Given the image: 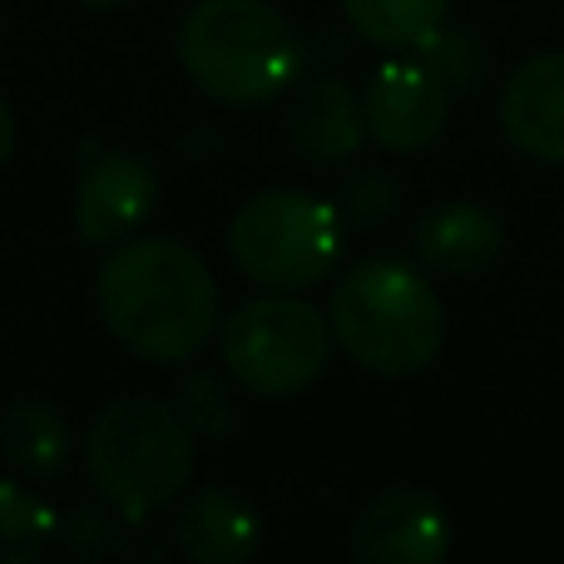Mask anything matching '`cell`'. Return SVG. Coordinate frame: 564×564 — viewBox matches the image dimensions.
Instances as JSON below:
<instances>
[{
    "instance_id": "cell-1",
    "label": "cell",
    "mask_w": 564,
    "mask_h": 564,
    "mask_svg": "<svg viewBox=\"0 0 564 564\" xmlns=\"http://www.w3.org/2000/svg\"><path fill=\"white\" fill-rule=\"evenodd\" d=\"M99 317L124 351L178 367L218 332V282L178 238H134L99 268Z\"/></svg>"
},
{
    "instance_id": "cell-2",
    "label": "cell",
    "mask_w": 564,
    "mask_h": 564,
    "mask_svg": "<svg viewBox=\"0 0 564 564\" xmlns=\"http://www.w3.org/2000/svg\"><path fill=\"white\" fill-rule=\"evenodd\" d=\"M198 436L169 401L119 397L95 411L85 431V470L115 516L144 525L149 516L184 500L194 486Z\"/></svg>"
},
{
    "instance_id": "cell-3",
    "label": "cell",
    "mask_w": 564,
    "mask_h": 564,
    "mask_svg": "<svg viewBox=\"0 0 564 564\" xmlns=\"http://www.w3.org/2000/svg\"><path fill=\"white\" fill-rule=\"evenodd\" d=\"M332 337L371 377H421L446 347V307L426 273L367 258L332 288Z\"/></svg>"
},
{
    "instance_id": "cell-4",
    "label": "cell",
    "mask_w": 564,
    "mask_h": 564,
    "mask_svg": "<svg viewBox=\"0 0 564 564\" xmlns=\"http://www.w3.org/2000/svg\"><path fill=\"white\" fill-rule=\"evenodd\" d=\"M178 65L218 105H268L302 75V40L268 0H198L178 25Z\"/></svg>"
},
{
    "instance_id": "cell-5",
    "label": "cell",
    "mask_w": 564,
    "mask_h": 564,
    "mask_svg": "<svg viewBox=\"0 0 564 564\" xmlns=\"http://www.w3.org/2000/svg\"><path fill=\"white\" fill-rule=\"evenodd\" d=\"M347 218L337 204L302 188H263L228 224V258L248 282L268 292H302L332 278L341 258Z\"/></svg>"
},
{
    "instance_id": "cell-6",
    "label": "cell",
    "mask_w": 564,
    "mask_h": 564,
    "mask_svg": "<svg viewBox=\"0 0 564 564\" xmlns=\"http://www.w3.org/2000/svg\"><path fill=\"white\" fill-rule=\"evenodd\" d=\"M224 367L253 397H297L327 371L332 361V322L297 292H268L218 322Z\"/></svg>"
},
{
    "instance_id": "cell-7",
    "label": "cell",
    "mask_w": 564,
    "mask_h": 564,
    "mask_svg": "<svg viewBox=\"0 0 564 564\" xmlns=\"http://www.w3.org/2000/svg\"><path fill=\"white\" fill-rule=\"evenodd\" d=\"M451 89L421 65L416 55H397L371 69L361 115H367V139L387 154H421L446 134L451 119Z\"/></svg>"
},
{
    "instance_id": "cell-8",
    "label": "cell",
    "mask_w": 564,
    "mask_h": 564,
    "mask_svg": "<svg viewBox=\"0 0 564 564\" xmlns=\"http://www.w3.org/2000/svg\"><path fill=\"white\" fill-rule=\"evenodd\" d=\"M347 550L357 564H436L451 550V516L431 490L387 486L357 510Z\"/></svg>"
},
{
    "instance_id": "cell-9",
    "label": "cell",
    "mask_w": 564,
    "mask_h": 564,
    "mask_svg": "<svg viewBox=\"0 0 564 564\" xmlns=\"http://www.w3.org/2000/svg\"><path fill=\"white\" fill-rule=\"evenodd\" d=\"M159 204V174L144 154H105L79 169L75 234L89 248H119Z\"/></svg>"
},
{
    "instance_id": "cell-10",
    "label": "cell",
    "mask_w": 564,
    "mask_h": 564,
    "mask_svg": "<svg viewBox=\"0 0 564 564\" xmlns=\"http://www.w3.org/2000/svg\"><path fill=\"white\" fill-rule=\"evenodd\" d=\"M500 134L530 159L564 164V50H540L510 69L496 99Z\"/></svg>"
},
{
    "instance_id": "cell-11",
    "label": "cell",
    "mask_w": 564,
    "mask_h": 564,
    "mask_svg": "<svg viewBox=\"0 0 564 564\" xmlns=\"http://www.w3.org/2000/svg\"><path fill=\"white\" fill-rule=\"evenodd\" d=\"M500 248H506L500 218L490 214L486 204H470V198L426 208L416 224V258L431 268V273L476 278L496 263Z\"/></svg>"
},
{
    "instance_id": "cell-12",
    "label": "cell",
    "mask_w": 564,
    "mask_h": 564,
    "mask_svg": "<svg viewBox=\"0 0 564 564\" xmlns=\"http://www.w3.org/2000/svg\"><path fill=\"white\" fill-rule=\"evenodd\" d=\"M258 540H263V520L228 486L194 490L174 525V545L194 564H243L258 555Z\"/></svg>"
},
{
    "instance_id": "cell-13",
    "label": "cell",
    "mask_w": 564,
    "mask_h": 564,
    "mask_svg": "<svg viewBox=\"0 0 564 564\" xmlns=\"http://www.w3.org/2000/svg\"><path fill=\"white\" fill-rule=\"evenodd\" d=\"M288 139L312 164H347L367 139L361 99L341 79H312L288 105Z\"/></svg>"
},
{
    "instance_id": "cell-14",
    "label": "cell",
    "mask_w": 564,
    "mask_h": 564,
    "mask_svg": "<svg viewBox=\"0 0 564 564\" xmlns=\"http://www.w3.org/2000/svg\"><path fill=\"white\" fill-rule=\"evenodd\" d=\"M0 456L25 480H59L75 456V436L50 401L20 397L0 411Z\"/></svg>"
},
{
    "instance_id": "cell-15",
    "label": "cell",
    "mask_w": 564,
    "mask_h": 564,
    "mask_svg": "<svg viewBox=\"0 0 564 564\" xmlns=\"http://www.w3.org/2000/svg\"><path fill=\"white\" fill-rule=\"evenodd\" d=\"M446 6L451 0H341L351 30L381 50H411L446 20Z\"/></svg>"
},
{
    "instance_id": "cell-16",
    "label": "cell",
    "mask_w": 564,
    "mask_h": 564,
    "mask_svg": "<svg viewBox=\"0 0 564 564\" xmlns=\"http://www.w3.org/2000/svg\"><path fill=\"white\" fill-rule=\"evenodd\" d=\"M59 535V520L45 500L20 480H0V564L40 560Z\"/></svg>"
},
{
    "instance_id": "cell-17",
    "label": "cell",
    "mask_w": 564,
    "mask_h": 564,
    "mask_svg": "<svg viewBox=\"0 0 564 564\" xmlns=\"http://www.w3.org/2000/svg\"><path fill=\"white\" fill-rule=\"evenodd\" d=\"M411 55H416L451 95H476L480 79H486V45H480L470 30H456V25H446V20H441L436 30H426V35L411 45Z\"/></svg>"
},
{
    "instance_id": "cell-18",
    "label": "cell",
    "mask_w": 564,
    "mask_h": 564,
    "mask_svg": "<svg viewBox=\"0 0 564 564\" xmlns=\"http://www.w3.org/2000/svg\"><path fill=\"white\" fill-rule=\"evenodd\" d=\"M184 421L194 426L198 441H224L228 431L238 426V411H234V401H228L224 381L194 371V377L184 381Z\"/></svg>"
},
{
    "instance_id": "cell-19",
    "label": "cell",
    "mask_w": 564,
    "mask_h": 564,
    "mask_svg": "<svg viewBox=\"0 0 564 564\" xmlns=\"http://www.w3.org/2000/svg\"><path fill=\"white\" fill-rule=\"evenodd\" d=\"M401 204V184L391 174H381V169H367V174H357L347 188H341V218H347L351 228H371L381 224V218H391V208Z\"/></svg>"
},
{
    "instance_id": "cell-20",
    "label": "cell",
    "mask_w": 564,
    "mask_h": 564,
    "mask_svg": "<svg viewBox=\"0 0 564 564\" xmlns=\"http://www.w3.org/2000/svg\"><path fill=\"white\" fill-rule=\"evenodd\" d=\"M10 149H15V119H10V105L0 99V169L10 164Z\"/></svg>"
},
{
    "instance_id": "cell-21",
    "label": "cell",
    "mask_w": 564,
    "mask_h": 564,
    "mask_svg": "<svg viewBox=\"0 0 564 564\" xmlns=\"http://www.w3.org/2000/svg\"><path fill=\"white\" fill-rule=\"evenodd\" d=\"M79 6H89V10H119V6H129V0H79Z\"/></svg>"
}]
</instances>
